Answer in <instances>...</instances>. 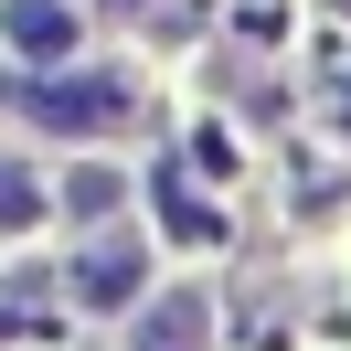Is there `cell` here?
<instances>
[{
  "label": "cell",
  "instance_id": "cell-1",
  "mask_svg": "<svg viewBox=\"0 0 351 351\" xmlns=\"http://www.w3.org/2000/svg\"><path fill=\"white\" fill-rule=\"evenodd\" d=\"M11 96H22V117L53 128V138H107V128L138 117V86H128V75H43V86H11Z\"/></svg>",
  "mask_w": 351,
  "mask_h": 351
},
{
  "label": "cell",
  "instance_id": "cell-2",
  "mask_svg": "<svg viewBox=\"0 0 351 351\" xmlns=\"http://www.w3.org/2000/svg\"><path fill=\"white\" fill-rule=\"evenodd\" d=\"M138 277H149L138 234H96L86 256H75V298H86V308H117V298H138Z\"/></svg>",
  "mask_w": 351,
  "mask_h": 351
},
{
  "label": "cell",
  "instance_id": "cell-3",
  "mask_svg": "<svg viewBox=\"0 0 351 351\" xmlns=\"http://www.w3.org/2000/svg\"><path fill=\"white\" fill-rule=\"evenodd\" d=\"M0 43L32 53V64H53V53H75V11L64 0H11V11H0Z\"/></svg>",
  "mask_w": 351,
  "mask_h": 351
},
{
  "label": "cell",
  "instance_id": "cell-4",
  "mask_svg": "<svg viewBox=\"0 0 351 351\" xmlns=\"http://www.w3.org/2000/svg\"><path fill=\"white\" fill-rule=\"evenodd\" d=\"M138 351H202V298H160L138 319Z\"/></svg>",
  "mask_w": 351,
  "mask_h": 351
},
{
  "label": "cell",
  "instance_id": "cell-5",
  "mask_svg": "<svg viewBox=\"0 0 351 351\" xmlns=\"http://www.w3.org/2000/svg\"><path fill=\"white\" fill-rule=\"evenodd\" d=\"M22 223H43V181H32V160L0 149V234H22Z\"/></svg>",
  "mask_w": 351,
  "mask_h": 351
},
{
  "label": "cell",
  "instance_id": "cell-6",
  "mask_svg": "<svg viewBox=\"0 0 351 351\" xmlns=\"http://www.w3.org/2000/svg\"><path fill=\"white\" fill-rule=\"evenodd\" d=\"M64 202H75L86 223H96V213H117V171H75V181H64Z\"/></svg>",
  "mask_w": 351,
  "mask_h": 351
},
{
  "label": "cell",
  "instance_id": "cell-7",
  "mask_svg": "<svg viewBox=\"0 0 351 351\" xmlns=\"http://www.w3.org/2000/svg\"><path fill=\"white\" fill-rule=\"evenodd\" d=\"M341 11H351V0H341Z\"/></svg>",
  "mask_w": 351,
  "mask_h": 351
}]
</instances>
